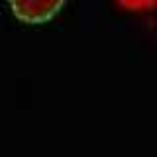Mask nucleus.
<instances>
[{
	"label": "nucleus",
	"instance_id": "f257e3e1",
	"mask_svg": "<svg viewBox=\"0 0 157 157\" xmlns=\"http://www.w3.org/2000/svg\"><path fill=\"white\" fill-rule=\"evenodd\" d=\"M67 0H8L10 10L26 24H45L63 10Z\"/></svg>",
	"mask_w": 157,
	"mask_h": 157
}]
</instances>
